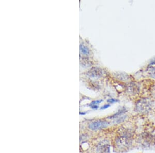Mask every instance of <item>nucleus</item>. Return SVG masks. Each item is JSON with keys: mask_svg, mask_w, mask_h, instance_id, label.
I'll list each match as a JSON object with an SVG mask.
<instances>
[{"mask_svg": "<svg viewBox=\"0 0 155 153\" xmlns=\"http://www.w3.org/2000/svg\"><path fill=\"white\" fill-rule=\"evenodd\" d=\"M154 91H155V86H154Z\"/></svg>", "mask_w": 155, "mask_h": 153, "instance_id": "f3484780", "label": "nucleus"}, {"mask_svg": "<svg viewBox=\"0 0 155 153\" xmlns=\"http://www.w3.org/2000/svg\"><path fill=\"white\" fill-rule=\"evenodd\" d=\"M109 107H110V105H109L106 104L104 105V106L101 107V109H104L108 108Z\"/></svg>", "mask_w": 155, "mask_h": 153, "instance_id": "4468645a", "label": "nucleus"}, {"mask_svg": "<svg viewBox=\"0 0 155 153\" xmlns=\"http://www.w3.org/2000/svg\"><path fill=\"white\" fill-rule=\"evenodd\" d=\"M152 103L149 99L144 98L139 100L136 104L135 109L141 113H146L151 110Z\"/></svg>", "mask_w": 155, "mask_h": 153, "instance_id": "f03ea898", "label": "nucleus"}, {"mask_svg": "<svg viewBox=\"0 0 155 153\" xmlns=\"http://www.w3.org/2000/svg\"><path fill=\"white\" fill-rule=\"evenodd\" d=\"M109 145L108 144L101 143L98 145L97 151L99 153H109Z\"/></svg>", "mask_w": 155, "mask_h": 153, "instance_id": "423d86ee", "label": "nucleus"}, {"mask_svg": "<svg viewBox=\"0 0 155 153\" xmlns=\"http://www.w3.org/2000/svg\"><path fill=\"white\" fill-rule=\"evenodd\" d=\"M102 102V100H97V101H94L91 103L90 106L92 105H96L99 104L101 102Z\"/></svg>", "mask_w": 155, "mask_h": 153, "instance_id": "f8f14e48", "label": "nucleus"}, {"mask_svg": "<svg viewBox=\"0 0 155 153\" xmlns=\"http://www.w3.org/2000/svg\"><path fill=\"white\" fill-rule=\"evenodd\" d=\"M118 101L116 99H109L108 100V102L110 103V104H112V103H114L116 102H118Z\"/></svg>", "mask_w": 155, "mask_h": 153, "instance_id": "ddd939ff", "label": "nucleus"}, {"mask_svg": "<svg viewBox=\"0 0 155 153\" xmlns=\"http://www.w3.org/2000/svg\"><path fill=\"white\" fill-rule=\"evenodd\" d=\"M80 115H85V113H82V112H80Z\"/></svg>", "mask_w": 155, "mask_h": 153, "instance_id": "dca6fc26", "label": "nucleus"}, {"mask_svg": "<svg viewBox=\"0 0 155 153\" xmlns=\"http://www.w3.org/2000/svg\"><path fill=\"white\" fill-rule=\"evenodd\" d=\"M91 108L93 109H97L98 108V106L97 105H92L91 106Z\"/></svg>", "mask_w": 155, "mask_h": 153, "instance_id": "2eb2a0df", "label": "nucleus"}, {"mask_svg": "<svg viewBox=\"0 0 155 153\" xmlns=\"http://www.w3.org/2000/svg\"><path fill=\"white\" fill-rule=\"evenodd\" d=\"M147 71L151 78H155V61L151 62L147 68Z\"/></svg>", "mask_w": 155, "mask_h": 153, "instance_id": "0eeeda50", "label": "nucleus"}, {"mask_svg": "<svg viewBox=\"0 0 155 153\" xmlns=\"http://www.w3.org/2000/svg\"><path fill=\"white\" fill-rule=\"evenodd\" d=\"M109 125V123L106 121L98 120L92 123L89 125V128L92 130H97L100 129L106 128Z\"/></svg>", "mask_w": 155, "mask_h": 153, "instance_id": "7ed1b4c3", "label": "nucleus"}, {"mask_svg": "<svg viewBox=\"0 0 155 153\" xmlns=\"http://www.w3.org/2000/svg\"><path fill=\"white\" fill-rule=\"evenodd\" d=\"M127 91L129 93L135 94L139 92V87L137 84L134 82H131L127 87Z\"/></svg>", "mask_w": 155, "mask_h": 153, "instance_id": "39448f33", "label": "nucleus"}, {"mask_svg": "<svg viewBox=\"0 0 155 153\" xmlns=\"http://www.w3.org/2000/svg\"><path fill=\"white\" fill-rule=\"evenodd\" d=\"M126 118V115L122 116V117L119 118V119L116 121V123H121V122H123Z\"/></svg>", "mask_w": 155, "mask_h": 153, "instance_id": "9b49d317", "label": "nucleus"}, {"mask_svg": "<svg viewBox=\"0 0 155 153\" xmlns=\"http://www.w3.org/2000/svg\"><path fill=\"white\" fill-rule=\"evenodd\" d=\"M118 75L120 76V79L122 80H129V76H128L126 75V74H120Z\"/></svg>", "mask_w": 155, "mask_h": 153, "instance_id": "9d476101", "label": "nucleus"}, {"mask_svg": "<svg viewBox=\"0 0 155 153\" xmlns=\"http://www.w3.org/2000/svg\"><path fill=\"white\" fill-rule=\"evenodd\" d=\"M116 144L118 148L121 150L128 149L132 144L131 133L127 129L121 131L120 136L116 140Z\"/></svg>", "mask_w": 155, "mask_h": 153, "instance_id": "f257e3e1", "label": "nucleus"}, {"mask_svg": "<svg viewBox=\"0 0 155 153\" xmlns=\"http://www.w3.org/2000/svg\"><path fill=\"white\" fill-rule=\"evenodd\" d=\"M102 70L99 68H93L91 69L89 72L88 75L92 78H100L102 75Z\"/></svg>", "mask_w": 155, "mask_h": 153, "instance_id": "20e7f679", "label": "nucleus"}, {"mask_svg": "<svg viewBox=\"0 0 155 153\" xmlns=\"http://www.w3.org/2000/svg\"><path fill=\"white\" fill-rule=\"evenodd\" d=\"M80 50L82 54H83L84 55H88L90 54V51L89 48L82 44L80 45Z\"/></svg>", "mask_w": 155, "mask_h": 153, "instance_id": "6e6552de", "label": "nucleus"}, {"mask_svg": "<svg viewBox=\"0 0 155 153\" xmlns=\"http://www.w3.org/2000/svg\"><path fill=\"white\" fill-rule=\"evenodd\" d=\"M125 111H126V109H122V110H120V111H118V113H116L114 115H112L111 117V118H117L118 117H119L120 115H122V114L125 113Z\"/></svg>", "mask_w": 155, "mask_h": 153, "instance_id": "1a4fd4ad", "label": "nucleus"}]
</instances>
